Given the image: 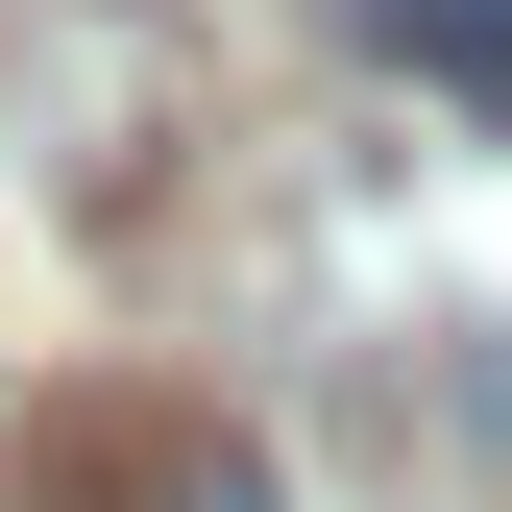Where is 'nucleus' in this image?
<instances>
[{
  "instance_id": "nucleus-2",
  "label": "nucleus",
  "mask_w": 512,
  "mask_h": 512,
  "mask_svg": "<svg viewBox=\"0 0 512 512\" xmlns=\"http://www.w3.org/2000/svg\"><path fill=\"white\" fill-rule=\"evenodd\" d=\"M366 49H391V74H439L464 122H512V0H366Z\"/></svg>"
},
{
  "instance_id": "nucleus-1",
  "label": "nucleus",
  "mask_w": 512,
  "mask_h": 512,
  "mask_svg": "<svg viewBox=\"0 0 512 512\" xmlns=\"http://www.w3.org/2000/svg\"><path fill=\"white\" fill-rule=\"evenodd\" d=\"M25 512H269V464H244L220 415L98 391V415H49V439H25Z\"/></svg>"
}]
</instances>
